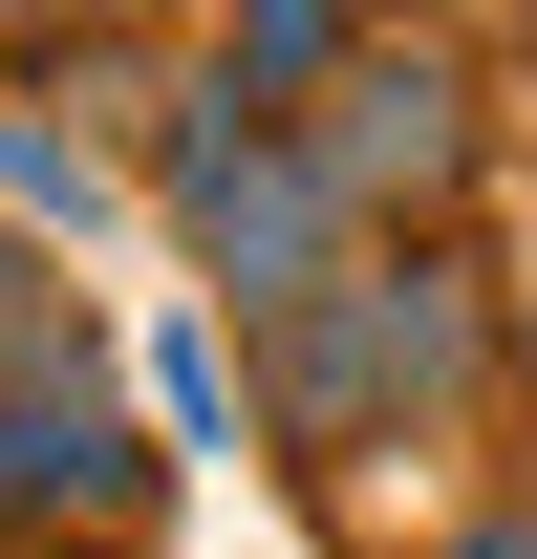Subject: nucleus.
<instances>
[{"instance_id":"1","label":"nucleus","mask_w":537,"mask_h":559,"mask_svg":"<svg viewBox=\"0 0 537 559\" xmlns=\"http://www.w3.org/2000/svg\"><path fill=\"white\" fill-rule=\"evenodd\" d=\"M151 194H172V237L215 259V301H237V323H279V301H323V280L366 259V215L323 194L301 108H259L237 66H215L194 108H172V173H151Z\"/></svg>"},{"instance_id":"2","label":"nucleus","mask_w":537,"mask_h":559,"mask_svg":"<svg viewBox=\"0 0 537 559\" xmlns=\"http://www.w3.org/2000/svg\"><path fill=\"white\" fill-rule=\"evenodd\" d=\"M301 151H323V194L387 237V215H452L473 194V86L452 44H344L323 86H301Z\"/></svg>"},{"instance_id":"3","label":"nucleus","mask_w":537,"mask_h":559,"mask_svg":"<svg viewBox=\"0 0 537 559\" xmlns=\"http://www.w3.org/2000/svg\"><path fill=\"white\" fill-rule=\"evenodd\" d=\"M0 516H151V452L86 366H0Z\"/></svg>"},{"instance_id":"4","label":"nucleus","mask_w":537,"mask_h":559,"mask_svg":"<svg viewBox=\"0 0 537 559\" xmlns=\"http://www.w3.org/2000/svg\"><path fill=\"white\" fill-rule=\"evenodd\" d=\"M323 66H344V0H237V86L259 108H301Z\"/></svg>"},{"instance_id":"5","label":"nucleus","mask_w":537,"mask_h":559,"mask_svg":"<svg viewBox=\"0 0 537 559\" xmlns=\"http://www.w3.org/2000/svg\"><path fill=\"white\" fill-rule=\"evenodd\" d=\"M0 194H22V215H65V237H86V215H108V173H86V151L44 130V108H0Z\"/></svg>"},{"instance_id":"6","label":"nucleus","mask_w":537,"mask_h":559,"mask_svg":"<svg viewBox=\"0 0 537 559\" xmlns=\"http://www.w3.org/2000/svg\"><path fill=\"white\" fill-rule=\"evenodd\" d=\"M452 559H537V516H473V538H452Z\"/></svg>"}]
</instances>
